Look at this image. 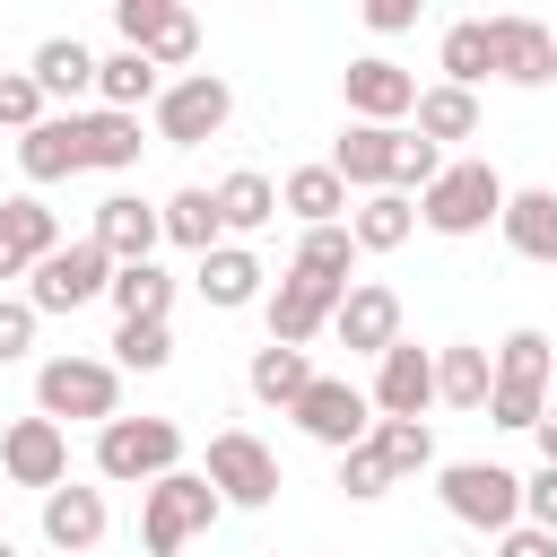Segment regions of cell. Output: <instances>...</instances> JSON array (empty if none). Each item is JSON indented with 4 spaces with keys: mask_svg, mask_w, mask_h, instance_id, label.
Returning a JSON list of instances; mask_svg holds the SVG:
<instances>
[{
    "mask_svg": "<svg viewBox=\"0 0 557 557\" xmlns=\"http://www.w3.org/2000/svg\"><path fill=\"white\" fill-rule=\"evenodd\" d=\"M505 174L487 165V157H453L426 191H418V226H435V235H487L496 218H505Z\"/></svg>",
    "mask_w": 557,
    "mask_h": 557,
    "instance_id": "6da1fadb",
    "label": "cell"
},
{
    "mask_svg": "<svg viewBox=\"0 0 557 557\" xmlns=\"http://www.w3.org/2000/svg\"><path fill=\"white\" fill-rule=\"evenodd\" d=\"M35 418H52V426H70V418L113 426L122 418V366L113 357H44L35 366Z\"/></svg>",
    "mask_w": 557,
    "mask_h": 557,
    "instance_id": "7a4b0ae2",
    "label": "cell"
},
{
    "mask_svg": "<svg viewBox=\"0 0 557 557\" xmlns=\"http://www.w3.org/2000/svg\"><path fill=\"white\" fill-rule=\"evenodd\" d=\"M183 470V426L174 418H113L96 426V479L104 487H157Z\"/></svg>",
    "mask_w": 557,
    "mask_h": 557,
    "instance_id": "3957f363",
    "label": "cell"
},
{
    "mask_svg": "<svg viewBox=\"0 0 557 557\" xmlns=\"http://www.w3.org/2000/svg\"><path fill=\"white\" fill-rule=\"evenodd\" d=\"M218 513H226V496H218L200 470H174V479L139 487V548H148V557H183Z\"/></svg>",
    "mask_w": 557,
    "mask_h": 557,
    "instance_id": "277c9868",
    "label": "cell"
},
{
    "mask_svg": "<svg viewBox=\"0 0 557 557\" xmlns=\"http://www.w3.org/2000/svg\"><path fill=\"white\" fill-rule=\"evenodd\" d=\"M548 331H505L496 339V392H487V418L496 426H513V435H531L540 418H548Z\"/></svg>",
    "mask_w": 557,
    "mask_h": 557,
    "instance_id": "5b68a950",
    "label": "cell"
},
{
    "mask_svg": "<svg viewBox=\"0 0 557 557\" xmlns=\"http://www.w3.org/2000/svg\"><path fill=\"white\" fill-rule=\"evenodd\" d=\"M435 496H444L453 522H470V531H487V540H505V531L522 522V479H513L505 461H444V470H435Z\"/></svg>",
    "mask_w": 557,
    "mask_h": 557,
    "instance_id": "8992f818",
    "label": "cell"
},
{
    "mask_svg": "<svg viewBox=\"0 0 557 557\" xmlns=\"http://www.w3.org/2000/svg\"><path fill=\"white\" fill-rule=\"evenodd\" d=\"M113 35H122V52H148L157 70H183V78L200 61V17L174 0H113Z\"/></svg>",
    "mask_w": 557,
    "mask_h": 557,
    "instance_id": "52a82bcc",
    "label": "cell"
},
{
    "mask_svg": "<svg viewBox=\"0 0 557 557\" xmlns=\"http://www.w3.org/2000/svg\"><path fill=\"white\" fill-rule=\"evenodd\" d=\"M113 287V261H104V244L96 235H70L52 261H35V278H26V305L35 313H78V305H96Z\"/></svg>",
    "mask_w": 557,
    "mask_h": 557,
    "instance_id": "ba28073f",
    "label": "cell"
},
{
    "mask_svg": "<svg viewBox=\"0 0 557 557\" xmlns=\"http://www.w3.org/2000/svg\"><path fill=\"white\" fill-rule=\"evenodd\" d=\"M200 479H209L226 505L261 513V505L278 496V453H270L261 435H244V426H218V435H209V461H200Z\"/></svg>",
    "mask_w": 557,
    "mask_h": 557,
    "instance_id": "9c48e42d",
    "label": "cell"
},
{
    "mask_svg": "<svg viewBox=\"0 0 557 557\" xmlns=\"http://www.w3.org/2000/svg\"><path fill=\"white\" fill-rule=\"evenodd\" d=\"M226 113H235V87H226L218 70L165 78V96H157V139H165V148H200V139L226 131Z\"/></svg>",
    "mask_w": 557,
    "mask_h": 557,
    "instance_id": "30bf717a",
    "label": "cell"
},
{
    "mask_svg": "<svg viewBox=\"0 0 557 557\" xmlns=\"http://www.w3.org/2000/svg\"><path fill=\"white\" fill-rule=\"evenodd\" d=\"M287 418H296L322 453H357V444L374 435V392H357L348 374H313V392H305Z\"/></svg>",
    "mask_w": 557,
    "mask_h": 557,
    "instance_id": "8fae6325",
    "label": "cell"
},
{
    "mask_svg": "<svg viewBox=\"0 0 557 557\" xmlns=\"http://www.w3.org/2000/svg\"><path fill=\"white\" fill-rule=\"evenodd\" d=\"M0 470H9V487L52 496V487L70 479V426H52V418H9V426H0Z\"/></svg>",
    "mask_w": 557,
    "mask_h": 557,
    "instance_id": "7c38bea8",
    "label": "cell"
},
{
    "mask_svg": "<svg viewBox=\"0 0 557 557\" xmlns=\"http://www.w3.org/2000/svg\"><path fill=\"white\" fill-rule=\"evenodd\" d=\"M339 96H348V122H392L400 131V113H418V78L392 52H357L339 70Z\"/></svg>",
    "mask_w": 557,
    "mask_h": 557,
    "instance_id": "4fadbf2b",
    "label": "cell"
},
{
    "mask_svg": "<svg viewBox=\"0 0 557 557\" xmlns=\"http://www.w3.org/2000/svg\"><path fill=\"white\" fill-rule=\"evenodd\" d=\"M87 235L104 244V261H113V270H131V261H157V244H165V209H157V200H139V191H104Z\"/></svg>",
    "mask_w": 557,
    "mask_h": 557,
    "instance_id": "5bb4252c",
    "label": "cell"
},
{
    "mask_svg": "<svg viewBox=\"0 0 557 557\" xmlns=\"http://www.w3.org/2000/svg\"><path fill=\"white\" fill-rule=\"evenodd\" d=\"M487 61H496L505 87H548L557 78V35L522 9H505V17H487Z\"/></svg>",
    "mask_w": 557,
    "mask_h": 557,
    "instance_id": "9a60e30c",
    "label": "cell"
},
{
    "mask_svg": "<svg viewBox=\"0 0 557 557\" xmlns=\"http://www.w3.org/2000/svg\"><path fill=\"white\" fill-rule=\"evenodd\" d=\"M331 339H339V348H357V357L400 348V296H392L383 278H357V287L339 296V313H331Z\"/></svg>",
    "mask_w": 557,
    "mask_h": 557,
    "instance_id": "2e32d148",
    "label": "cell"
},
{
    "mask_svg": "<svg viewBox=\"0 0 557 557\" xmlns=\"http://www.w3.org/2000/svg\"><path fill=\"white\" fill-rule=\"evenodd\" d=\"M435 409V348L400 339L374 357V418H426Z\"/></svg>",
    "mask_w": 557,
    "mask_h": 557,
    "instance_id": "e0dca14e",
    "label": "cell"
},
{
    "mask_svg": "<svg viewBox=\"0 0 557 557\" xmlns=\"http://www.w3.org/2000/svg\"><path fill=\"white\" fill-rule=\"evenodd\" d=\"M61 252V218L44 209V191L0 200V278H35V261Z\"/></svg>",
    "mask_w": 557,
    "mask_h": 557,
    "instance_id": "ac0fdd59",
    "label": "cell"
},
{
    "mask_svg": "<svg viewBox=\"0 0 557 557\" xmlns=\"http://www.w3.org/2000/svg\"><path fill=\"white\" fill-rule=\"evenodd\" d=\"M400 139H409V131H392V122H348V131H339V148H331V174H339L357 200H366V191H392Z\"/></svg>",
    "mask_w": 557,
    "mask_h": 557,
    "instance_id": "d6986e66",
    "label": "cell"
},
{
    "mask_svg": "<svg viewBox=\"0 0 557 557\" xmlns=\"http://www.w3.org/2000/svg\"><path fill=\"white\" fill-rule=\"evenodd\" d=\"M191 287H200V305H209V313H244V305H261V296H270V270H261V252H252V244H218V252H200Z\"/></svg>",
    "mask_w": 557,
    "mask_h": 557,
    "instance_id": "ffe728a7",
    "label": "cell"
},
{
    "mask_svg": "<svg viewBox=\"0 0 557 557\" xmlns=\"http://www.w3.org/2000/svg\"><path fill=\"white\" fill-rule=\"evenodd\" d=\"M104 531H113V505H104V487H78V479H61V487L44 496V540H52L61 557H87V548H104Z\"/></svg>",
    "mask_w": 557,
    "mask_h": 557,
    "instance_id": "44dd1931",
    "label": "cell"
},
{
    "mask_svg": "<svg viewBox=\"0 0 557 557\" xmlns=\"http://www.w3.org/2000/svg\"><path fill=\"white\" fill-rule=\"evenodd\" d=\"M17 174L44 191V183H70V174H87V157H78V113H44L26 139H17Z\"/></svg>",
    "mask_w": 557,
    "mask_h": 557,
    "instance_id": "7402d4cb",
    "label": "cell"
},
{
    "mask_svg": "<svg viewBox=\"0 0 557 557\" xmlns=\"http://www.w3.org/2000/svg\"><path fill=\"white\" fill-rule=\"evenodd\" d=\"M278 209H287V218H296V226L313 235V226H348L357 191H348V183L331 174V157H322V165H296V174L278 183Z\"/></svg>",
    "mask_w": 557,
    "mask_h": 557,
    "instance_id": "603a6c76",
    "label": "cell"
},
{
    "mask_svg": "<svg viewBox=\"0 0 557 557\" xmlns=\"http://www.w3.org/2000/svg\"><path fill=\"white\" fill-rule=\"evenodd\" d=\"M218 191V218H226V244H252L270 218H278V183L261 174V165H235V174H218L209 183Z\"/></svg>",
    "mask_w": 557,
    "mask_h": 557,
    "instance_id": "cb8c5ba5",
    "label": "cell"
},
{
    "mask_svg": "<svg viewBox=\"0 0 557 557\" xmlns=\"http://www.w3.org/2000/svg\"><path fill=\"white\" fill-rule=\"evenodd\" d=\"M487 392H496V348L479 339L435 348V409H487Z\"/></svg>",
    "mask_w": 557,
    "mask_h": 557,
    "instance_id": "d4e9b609",
    "label": "cell"
},
{
    "mask_svg": "<svg viewBox=\"0 0 557 557\" xmlns=\"http://www.w3.org/2000/svg\"><path fill=\"white\" fill-rule=\"evenodd\" d=\"M26 70H35V87H44V104H78V96L96 87V52H87L78 35H44Z\"/></svg>",
    "mask_w": 557,
    "mask_h": 557,
    "instance_id": "484cf974",
    "label": "cell"
},
{
    "mask_svg": "<svg viewBox=\"0 0 557 557\" xmlns=\"http://www.w3.org/2000/svg\"><path fill=\"white\" fill-rule=\"evenodd\" d=\"M139 148H148V139H139V113H104V104L78 113V157H87V174H131Z\"/></svg>",
    "mask_w": 557,
    "mask_h": 557,
    "instance_id": "4316f807",
    "label": "cell"
},
{
    "mask_svg": "<svg viewBox=\"0 0 557 557\" xmlns=\"http://www.w3.org/2000/svg\"><path fill=\"white\" fill-rule=\"evenodd\" d=\"M348 235H357V252H400L418 235V200L409 191H366L348 209Z\"/></svg>",
    "mask_w": 557,
    "mask_h": 557,
    "instance_id": "83f0119b",
    "label": "cell"
},
{
    "mask_svg": "<svg viewBox=\"0 0 557 557\" xmlns=\"http://www.w3.org/2000/svg\"><path fill=\"white\" fill-rule=\"evenodd\" d=\"M96 96H104V113H139V104L165 96V70L148 52H104L96 61Z\"/></svg>",
    "mask_w": 557,
    "mask_h": 557,
    "instance_id": "f1b7e54d",
    "label": "cell"
},
{
    "mask_svg": "<svg viewBox=\"0 0 557 557\" xmlns=\"http://www.w3.org/2000/svg\"><path fill=\"white\" fill-rule=\"evenodd\" d=\"M165 209V244H183V252H218L226 244V218H218V191L209 183H183L174 200H157Z\"/></svg>",
    "mask_w": 557,
    "mask_h": 557,
    "instance_id": "f546056e",
    "label": "cell"
},
{
    "mask_svg": "<svg viewBox=\"0 0 557 557\" xmlns=\"http://www.w3.org/2000/svg\"><path fill=\"white\" fill-rule=\"evenodd\" d=\"M244 383H252V400H270V409H296L305 392H313V357L305 348H252V366H244Z\"/></svg>",
    "mask_w": 557,
    "mask_h": 557,
    "instance_id": "4dcf8cb0",
    "label": "cell"
},
{
    "mask_svg": "<svg viewBox=\"0 0 557 557\" xmlns=\"http://www.w3.org/2000/svg\"><path fill=\"white\" fill-rule=\"evenodd\" d=\"M496 226H505V244H513L522 261H557V191H548V183H540V191H513Z\"/></svg>",
    "mask_w": 557,
    "mask_h": 557,
    "instance_id": "1f68e13d",
    "label": "cell"
},
{
    "mask_svg": "<svg viewBox=\"0 0 557 557\" xmlns=\"http://www.w3.org/2000/svg\"><path fill=\"white\" fill-rule=\"evenodd\" d=\"M435 70H444V87H470V96H479V78H496V61H487V17H453L444 44H435Z\"/></svg>",
    "mask_w": 557,
    "mask_h": 557,
    "instance_id": "d6a6232c",
    "label": "cell"
},
{
    "mask_svg": "<svg viewBox=\"0 0 557 557\" xmlns=\"http://www.w3.org/2000/svg\"><path fill=\"white\" fill-rule=\"evenodd\" d=\"M104 305H113L122 322H165V313H174V278H165L157 261H131V270H113Z\"/></svg>",
    "mask_w": 557,
    "mask_h": 557,
    "instance_id": "836d02e7",
    "label": "cell"
},
{
    "mask_svg": "<svg viewBox=\"0 0 557 557\" xmlns=\"http://www.w3.org/2000/svg\"><path fill=\"white\" fill-rule=\"evenodd\" d=\"M418 139H435V148L444 139H479V96L470 87H444V78L418 87Z\"/></svg>",
    "mask_w": 557,
    "mask_h": 557,
    "instance_id": "e575fe53",
    "label": "cell"
},
{
    "mask_svg": "<svg viewBox=\"0 0 557 557\" xmlns=\"http://www.w3.org/2000/svg\"><path fill=\"white\" fill-rule=\"evenodd\" d=\"M374 453L392 479H418V470H435V426L426 418H374Z\"/></svg>",
    "mask_w": 557,
    "mask_h": 557,
    "instance_id": "d590c367",
    "label": "cell"
},
{
    "mask_svg": "<svg viewBox=\"0 0 557 557\" xmlns=\"http://www.w3.org/2000/svg\"><path fill=\"white\" fill-rule=\"evenodd\" d=\"M113 366H122V374L174 366V322H122V331H113Z\"/></svg>",
    "mask_w": 557,
    "mask_h": 557,
    "instance_id": "8d00e7d4",
    "label": "cell"
},
{
    "mask_svg": "<svg viewBox=\"0 0 557 557\" xmlns=\"http://www.w3.org/2000/svg\"><path fill=\"white\" fill-rule=\"evenodd\" d=\"M383 487H400V479L383 470V453H374V435H366L357 453H339V496H348V505H374Z\"/></svg>",
    "mask_w": 557,
    "mask_h": 557,
    "instance_id": "74e56055",
    "label": "cell"
},
{
    "mask_svg": "<svg viewBox=\"0 0 557 557\" xmlns=\"http://www.w3.org/2000/svg\"><path fill=\"white\" fill-rule=\"evenodd\" d=\"M0 122H9L17 139L44 122V87H35V70H0Z\"/></svg>",
    "mask_w": 557,
    "mask_h": 557,
    "instance_id": "f35d334b",
    "label": "cell"
},
{
    "mask_svg": "<svg viewBox=\"0 0 557 557\" xmlns=\"http://www.w3.org/2000/svg\"><path fill=\"white\" fill-rule=\"evenodd\" d=\"M35 322H44V313H35L26 296H0V366H17V357L35 348Z\"/></svg>",
    "mask_w": 557,
    "mask_h": 557,
    "instance_id": "ab89813d",
    "label": "cell"
},
{
    "mask_svg": "<svg viewBox=\"0 0 557 557\" xmlns=\"http://www.w3.org/2000/svg\"><path fill=\"white\" fill-rule=\"evenodd\" d=\"M522 522H540V531H557V470L540 461L531 479H522Z\"/></svg>",
    "mask_w": 557,
    "mask_h": 557,
    "instance_id": "60d3db41",
    "label": "cell"
},
{
    "mask_svg": "<svg viewBox=\"0 0 557 557\" xmlns=\"http://www.w3.org/2000/svg\"><path fill=\"white\" fill-rule=\"evenodd\" d=\"M496 557H557V531H540V522H513V531L496 540Z\"/></svg>",
    "mask_w": 557,
    "mask_h": 557,
    "instance_id": "b9f144b4",
    "label": "cell"
},
{
    "mask_svg": "<svg viewBox=\"0 0 557 557\" xmlns=\"http://www.w3.org/2000/svg\"><path fill=\"white\" fill-rule=\"evenodd\" d=\"M366 26L374 35H409L418 26V0H366Z\"/></svg>",
    "mask_w": 557,
    "mask_h": 557,
    "instance_id": "7bdbcfd3",
    "label": "cell"
},
{
    "mask_svg": "<svg viewBox=\"0 0 557 557\" xmlns=\"http://www.w3.org/2000/svg\"><path fill=\"white\" fill-rule=\"evenodd\" d=\"M531 435H540V461H548V470H557V409H548V418H540V426H531Z\"/></svg>",
    "mask_w": 557,
    "mask_h": 557,
    "instance_id": "ee69618b",
    "label": "cell"
},
{
    "mask_svg": "<svg viewBox=\"0 0 557 557\" xmlns=\"http://www.w3.org/2000/svg\"><path fill=\"white\" fill-rule=\"evenodd\" d=\"M0 557H17V540H9V531H0Z\"/></svg>",
    "mask_w": 557,
    "mask_h": 557,
    "instance_id": "f6af8a7d",
    "label": "cell"
},
{
    "mask_svg": "<svg viewBox=\"0 0 557 557\" xmlns=\"http://www.w3.org/2000/svg\"><path fill=\"white\" fill-rule=\"evenodd\" d=\"M479 557H487V548H479Z\"/></svg>",
    "mask_w": 557,
    "mask_h": 557,
    "instance_id": "bcb514c9",
    "label": "cell"
},
{
    "mask_svg": "<svg viewBox=\"0 0 557 557\" xmlns=\"http://www.w3.org/2000/svg\"><path fill=\"white\" fill-rule=\"evenodd\" d=\"M548 35H557V26H548Z\"/></svg>",
    "mask_w": 557,
    "mask_h": 557,
    "instance_id": "7dc6e473",
    "label": "cell"
}]
</instances>
